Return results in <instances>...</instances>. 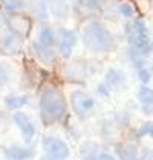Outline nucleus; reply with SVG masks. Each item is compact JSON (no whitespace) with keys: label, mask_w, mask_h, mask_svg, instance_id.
<instances>
[{"label":"nucleus","mask_w":153,"mask_h":160,"mask_svg":"<svg viewBox=\"0 0 153 160\" xmlns=\"http://www.w3.org/2000/svg\"><path fill=\"white\" fill-rule=\"evenodd\" d=\"M83 43L93 52H109L115 46L112 34L97 22H92L83 29Z\"/></svg>","instance_id":"obj_1"},{"label":"nucleus","mask_w":153,"mask_h":160,"mask_svg":"<svg viewBox=\"0 0 153 160\" xmlns=\"http://www.w3.org/2000/svg\"><path fill=\"white\" fill-rule=\"evenodd\" d=\"M40 110H41V116L48 123L58 121L64 114L66 105L64 101L60 95V92L54 87H48L40 99Z\"/></svg>","instance_id":"obj_2"},{"label":"nucleus","mask_w":153,"mask_h":160,"mask_svg":"<svg viewBox=\"0 0 153 160\" xmlns=\"http://www.w3.org/2000/svg\"><path fill=\"white\" fill-rule=\"evenodd\" d=\"M129 43H130L132 49L140 55H147L150 52L147 29H145V25L142 22L136 20L130 25V28H129Z\"/></svg>","instance_id":"obj_3"},{"label":"nucleus","mask_w":153,"mask_h":160,"mask_svg":"<svg viewBox=\"0 0 153 160\" xmlns=\"http://www.w3.org/2000/svg\"><path fill=\"white\" fill-rule=\"evenodd\" d=\"M43 147H45V151L48 152V156L52 160H64L69 156V147L61 139H57V137H52V136L45 137Z\"/></svg>","instance_id":"obj_4"},{"label":"nucleus","mask_w":153,"mask_h":160,"mask_svg":"<svg viewBox=\"0 0 153 160\" xmlns=\"http://www.w3.org/2000/svg\"><path fill=\"white\" fill-rule=\"evenodd\" d=\"M71 104H72V108L78 116H86L95 105V101L93 98L84 93V92H74L71 95Z\"/></svg>","instance_id":"obj_5"},{"label":"nucleus","mask_w":153,"mask_h":160,"mask_svg":"<svg viewBox=\"0 0 153 160\" xmlns=\"http://www.w3.org/2000/svg\"><path fill=\"white\" fill-rule=\"evenodd\" d=\"M75 44H76L75 32L74 31H69V29H61L60 31V35H58V49H60V53L67 58L72 53Z\"/></svg>","instance_id":"obj_6"},{"label":"nucleus","mask_w":153,"mask_h":160,"mask_svg":"<svg viewBox=\"0 0 153 160\" xmlns=\"http://www.w3.org/2000/svg\"><path fill=\"white\" fill-rule=\"evenodd\" d=\"M14 122L15 125L20 128V131H22V136H23V139H25L26 142H29L34 134H35V128H34V123L32 121L29 119V116L23 113V111H17L15 114H14Z\"/></svg>","instance_id":"obj_7"},{"label":"nucleus","mask_w":153,"mask_h":160,"mask_svg":"<svg viewBox=\"0 0 153 160\" xmlns=\"http://www.w3.org/2000/svg\"><path fill=\"white\" fill-rule=\"evenodd\" d=\"M116 154L121 160H140V154L135 145L130 143H121L116 145Z\"/></svg>","instance_id":"obj_8"},{"label":"nucleus","mask_w":153,"mask_h":160,"mask_svg":"<svg viewBox=\"0 0 153 160\" xmlns=\"http://www.w3.org/2000/svg\"><path fill=\"white\" fill-rule=\"evenodd\" d=\"M138 98L142 104V110L145 113H152L153 110V90L147 86H141L138 92Z\"/></svg>","instance_id":"obj_9"},{"label":"nucleus","mask_w":153,"mask_h":160,"mask_svg":"<svg viewBox=\"0 0 153 160\" xmlns=\"http://www.w3.org/2000/svg\"><path fill=\"white\" fill-rule=\"evenodd\" d=\"M9 26H11V29L14 32L26 35L29 32V29H31V20L26 18V17H13L9 20Z\"/></svg>","instance_id":"obj_10"},{"label":"nucleus","mask_w":153,"mask_h":160,"mask_svg":"<svg viewBox=\"0 0 153 160\" xmlns=\"http://www.w3.org/2000/svg\"><path fill=\"white\" fill-rule=\"evenodd\" d=\"M6 152L14 160H26L32 156V151L29 148H23V147H11L6 149Z\"/></svg>","instance_id":"obj_11"},{"label":"nucleus","mask_w":153,"mask_h":160,"mask_svg":"<svg viewBox=\"0 0 153 160\" xmlns=\"http://www.w3.org/2000/svg\"><path fill=\"white\" fill-rule=\"evenodd\" d=\"M5 104L9 107V108H22L23 105L28 104V98L23 96V95H13V96H8V98L5 99Z\"/></svg>","instance_id":"obj_12"},{"label":"nucleus","mask_w":153,"mask_h":160,"mask_svg":"<svg viewBox=\"0 0 153 160\" xmlns=\"http://www.w3.org/2000/svg\"><path fill=\"white\" fill-rule=\"evenodd\" d=\"M38 41H40L41 46L51 48L52 44H54V41H55V37H54V32H52L51 28H43L41 29V32L38 35Z\"/></svg>","instance_id":"obj_13"},{"label":"nucleus","mask_w":153,"mask_h":160,"mask_svg":"<svg viewBox=\"0 0 153 160\" xmlns=\"http://www.w3.org/2000/svg\"><path fill=\"white\" fill-rule=\"evenodd\" d=\"M106 79H107V84L112 87H118L123 84V81H124V75L121 73L119 70H116V69H110L107 75H106Z\"/></svg>","instance_id":"obj_14"},{"label":"nucleus","mask_w":153,"mask_h":160,"mask_svg":"<svg viewBox=\"0 0 153 160\" xmlns=\"http://www.w3.org/2000/svg\"><path fill=\"white\" fill-rule=\"evenodd\" d=\"M34 50H35V53L38 55L40 60H43L45 62H54V53L49 50V48H45L41 44H35Z\"/></svg>","instance_id":"obj_15"},{"label":"nucleus","mask_w":153,"mask_h":160,"mask_svg":"<svg viewBox=\"0 0 153 160\" xmlns=\"http://www.w3.org/2000/svg\"><path fill=\"white\" fill-rule=\"evenodd\" d=\"M2 2V5H3V8L6 9V11H20L23 6H25V2L23 0H0Z\"/></svg>","instance_id":"obj_16"},{"label":"nucleus","mask_w":153,"mask_h":160,"mask_svg":"<svg viewBox=\"0 0 153 160\" xmlns=\"http://www.w3.org/2000/svg\"><path fill=\"white\" fill-rule=\"evenodd\" d=\"M138 75H140V79L144 82V84H147V82L150 81V72H149L147 69H144L142 66L138 67Z\"/></svg>","instance_id":"obj_17"},{"label":"nucleus","mask_w":153,"mask_h":160,"mask_svg":"<svg viewBox=\"0 0 153 160\" xmlns=\"http://www.w3.org/2000/svg\"><path fill=\"white\" fill-rule=\"evenodd\" d=\"M119 12L123 14L124 17H132L133 15V8L127 5V3H123L121 6H119Z\"/></svg>","instance_id":"obj_18"},{"label":"nucleus","mask_w":153,"mask_h":160,"mask_svg":"<svg viewBox=\"0 0 153 160\" xmlns=\"http://www.w3.org/2000/svg\"><path fill=\"white\" fill-rule=\"evenodd\" d=\"M141 134H149L153 139V123H150V122L144 123L142 128H141Z\"/></svg>","instance_id":"obj_19"},{"label":"nucleus","mask_w":153,"mask_h":160,"mask_svg":"<svg viewBox=\"0 0 153 160\" xmlns=\"http://www.w3.org/2000/svg\"><path fill=\"white\" fill-rule=\"evenodd\" d=\"M142 160H153V152L150 149H144V154H142Z\"/></svg>","instance_id":"obj_20"},{"label":"nucleus","mask_w":153,"mask_h":160,"mask_svg":"<svg viewBox=\"0 0 153 160\" xmlns=\"http://www.w3.org/2000/svg\"><path fill=\"white\" fill-rule=\"evenodd\" d=\"M98 160H115V159L110 156V154H100Z\"/></svg>","instance_id":"obj_21"},{"label":"nucleus","mask_w":153,"mask_h":160,"mask_svg":"<svg viewBox=\"0 0 153 160\" xmlns=\"http://www.w3.org/2000/svg\"><path fill=\"white\" fill-rule=\"evenodd\" d=\"M95 3H101V2H104V0H93Z\"/></svg>","instance_id":"obj_22"},{"label":"nucleus","mask_w":153,"mask_h":160,"mask_svg":"<svg viewBox=\"0 0 153 160\" xmlns=\"http://www.w3.org/2000/svg\"><path fill=\"white\" fill-rule=\"evenodd\" d=\"M40 160H48V159H40Z\"/></svg>","instance_id":"obj_23"},{"label":"nucleus","mask_w":153,"mask_h":160,"mask_svg":"<svg viewBox=\"0 0 153 160\" xmlns=\"http://www.w3.org/2000/svg\"><path fill=\"white\" fill-rule=\"evenodd\" d=\"M152 67H153V66H152Z\"/></svg>","instance_id":"obj_24"}]
</instances>
